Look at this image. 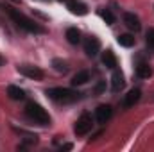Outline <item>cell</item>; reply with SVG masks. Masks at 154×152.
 I'll return each instance as SVG.
<instances>
[{
	"label": "cell",
	"mask_w": 154,
	"mask_h": 152,
	"mask_svg": "<svg viewBox=\"0 0 154 152\" xmlns=\"http://www.w3.org/2000/svg\"><path fill=\"white\" fill-rule=\"evenodd\" d=\"M7 13H9V16L13 18V22H14L20 29H23V31H27V32H31V34H41V32H45L43 27H39L36 22H32L31 18H27L23 13H20V11H16V9H7Z\"/></svg>",
	"instance_id": "cell-1"
},
{
	"label": "cell",
	"mask_w": 154,
	"mask_h": 152,
	"mask_svg": "<svg viewBox=\"0 0 154 152\" xmlns=\"http://www.w3.org/2000/svg\"><path fill=\"white\" fill-rule=\"evenodd\" d=\"M47 95L54 100V102H61V104H72L81 99V93L68 90V88H50L47 90Z\"/></svg>",
	"instance_id": "cell-2"
},
{
	"label": "cell",
	"mask_w": 154,
	"mask_h": 152,
	"mask_svg": "<svg viewBox=\"0 0 154 152\" xmlns=\"http://www.w3.org/2000/svg\"><path fill=\"white\" fill-rule=\"evenodd\" d=\"M25 114H27L32 122L39 123V125H48V123H50L48 113H47L39 104H36V102H29V104L25 106Z\"/></svg>",
	"instance_id": "cell-3"
},
{
	"label": "cell",
	"mask_w": 154,
	"mask_h": 152,
	"mask_svg": "<svg viewBox=\"0 0 154 152\" xmlns=\"http://www.w3.org/2000/svg\"><path fill=\"white\" fill-rule=\"evenodd\" d=\"M91 127H93V120H91V116L88 113H82L81 114V118L75 122V125H74V131H75L77 136H84V134H88L90 131H91Z\"/></svg>",
	"instance_id": "cell-4"
},
{
	"label": "cell",
	"mask_w": 154,
	"mask_h": 152,
	"mask_svg": "<svg viewBox=\"0 0 154 152\" xmlns=\"http://www.w3.org/2000/svg\"><path fill=\"white\" fill-rule=\"evenodd\" d=\"M111 114H113V109H111V106H108V104H100V106L95 109V118H97L99 123H106V122L111 118Z\"/></svg>",
	"instance_id": "cell-5"
},
{
	"label": "cell",
	"mask_w": 154,
	"mask_h": 152,
	"mask_svg": "<svg viewBox=\"0 0 154 152\" xmlns=\"http://www.w3.org/2000/svg\"><path fill=\"white\" fill-rule=\"evenodd\" d=\"M20 74H23L29 79H34V81H41L43 79V72L39 70L38 66H31V65H23V66H18Z\"/></svg>",
	"instance_id": "cell-6"
},
{
	"label": "cell",
	"mask_w": 154,
	"mask_h": 152,
	"mask_svg": "<svg viewBox=\"0 0 154 152\" xmlns=\"http://www.w3.org/2000/svg\"><path fill=\"white\" fill-rule=\"evenodd\" d=\"M66 5H68V11H70L72 14H77V16H84V14L88 13L86 4H82L81 0H68Z\"/></svg>",
	"instance_id": "cell-7"
},
{
	"label": "cell",
	"mask_w": 154,
	"mask_h": 152,
	"mask_svg": "<svg viewBox=\"0 0 154 152\" xmlns=\"http://www.w3.org/2000/svg\"><path fill=\"white\" fill-rule=\"evenodd\" d=\"M124 23H125L127 29H131V31H134V32H138V31L142 29L140 18H138L136 14H133V13H125V14H124Z\"/></svg>",
	"instance_id": "cell-8"
},
{
	"label": "cell",
	"mask_w": 154,
	"mask_h": 152,
	"mask_svg": "<svg viewBox=\"0 0 154 152\" xmlns=\"http://www.w3.org/2000/svg\"><path fill=\"white\" fill-rule=\"evenodd\" d=\"M140 97H142V91H140L138 88H134V90L127 91V95H125L124 100H122V106H124V108H133V106L140 100Z\"/></svg>",
	"instance_id": "cell-9"
},
{
	"label": "cell",
	"mask_w": 154,
	"mask_h": 152,
	"mask_svg": "<svg viewBox=\"0 0 154 152\" xmlns=\"http://www.w3.org/2000/svg\"><path fill=\"white\" fill-rule=\"evenodd\" d=\"M99 50H100V43H99V39L97 38H88L86 41H84V52H86L90 57L97 56Z\"/></svg>",
	"instance_id": "cell-10"
},
{
	"label": "cell",
	"mask_w": 154,
	"mask_h": 152,
	"mask_svg": "<svg viewBox=\"0 0 154 152\" xmlns=\"http://www.w3.org/2000/svg\"><path fill=\"white\" fill-rule=\"evenodd\" d=\"M124 86H125V81H124V74L122 72H118L115 70L113 72V75H111V90L118 93L120 90H124Z\"/></svg>",
	"instance_id": "cell-11"
},
{
	"label": "cell",
	"mask_w": 154,
	"mask_h": 152,
	"mask_svg": "<svg viewBox=\"0 0 154 152\" xmlns=\"http://www.w3.org/2000/svg\"><path fill=\"white\" fill-rule=\"evenodd\" d=\"M102 63H104V66H106V68L115 70V68H116V57H115V54H113L111 50H106V52L102 54Z\"/></svg>",
	"instance_id": "cell-12"
},
{
	"label": "cell",
	"mask_w": 154,
	"mask_h": 152,
	"mask_svg": "<svg viewBox=\"0 0 154 152\" xmlns=\"http://www.w3.org/2000/svg\"><path fill=\"white\" fill-rule=\"evenodd\" d=\"M7 95L13 99V100H23L25 99V91L22 90V88H18V86H9L7 88Z\"/></svg>",
	"instance_id": "cell-13"
},
{
	"label": "cell",
	"mask_w": 154,
	"mask_h": 152,
	"mask_svg": "<svg viewBox=\"0 0 154 152\" xmlns=\"http://www.w3.org/2000/svg\"><path fill=\"white\" fill-rule=\"evenodd\" d=\"M88 81H90V74L84 72V70L77 72L75 75L72 77V84H74V86H82V84H86Z\"/></svg>",
	"instance_id": "cell-14"
},
{
	"label": "cell",
	"mask_w": 154,
	"mask_h": 152,
	"mask_svg": "<svg viewBox=\"0 0 154 152\" xmlns=\"http://www.w3.org/2000/svg\"><path fill=\"white\" fill-rule=\"evenodd\" d=\"M136 75L140 77V79H149V77L152 75V68L149 65H145V63H140L136 66Z\"/></svg>",
	"instance_id": "cell-15"
},
{
	"label": "cell",
	"mask_w": 154,
	"mask_h": 152,
	"mask_svg": "<svg viewBox=\"0 0 154 152\" xmlns=\"http://www.w3.org/2000/svg\"><path fill=\"white\" fill-rule=\"evenodd\" d=\"M116 41H118V45L129 48V47L134 45V36H133V34H120V36L116 38Z\"/></svg>",
	"instance_id": "cell-16"
},
{
	"label": "cell",
	"mask_w": 154,
	"mask_h": 152,
	"mask_svg": "<svg viewBox=\"0 0 154 152\" xmlns=\"http://www.w3.org/2000/svg\"><path fill=\"white\" fill-rule=\"evenodd\" d=\"M66 39H68V43L77 45L81 41V32L77 29H74V27H70V29H66Z\"/></svg>",
	"instance_id": "cell-17"
},
{
	"label": "cell",
	"mask_w": 154,
	"mask_h": 152,
	"mask_svg": "<svg viewBox=\"0 0 154 152\" xmlns=\"http://www.w3.org/2000/svg\"><path fill=\"white\" fill-rule=\"evenodd\" d=\"M99 16H100L108 25H113V23H115V16H113V13H111L109 9H99Z\"/></svg>",
	"instance_id": "cell-18"
},
{
	"label": "cell",
	"mask_w": 154,
	"mask_h": 152,
	"mask_svg": "<svg viewBox=\"0 0 154 152\" xmlns=\"http://www.w3.org/2000/svg\"><path fill=\"white\" fill-rule=\"evenodd\" d=\"M52 66H54L56 72H59V74H66V72H68V65H66L65 61H61V59H54V61H52Z\"/></svg>",
	"instance_id": "cell-19"
},
{
	"label": "cell",
	"mask_w": 154,
	"mask_h": 152,
	"mask_svg": "<svg viewBox=\"0 0 154 152\" xmlns=\"http://www.w3.org/2000/svg\"><path fill=\"white\" fill-rule=\"evenodd\" d=\"M145 43L149 47V50L154 52V29H149L147 31V36H145Z\"/></svg>",
	"instance_id": "cell-20"
},
{
	"label": "cell",
	"mask_w": 154,
	"mask_h": 152,
	"mask_svg": "<svg viewBox=\"0 0 154 152\" xmlns=\"http://www.w3.org/2000/svg\"><path fill=\"white\" fill-rule=\"evenodd\" d=\"M104 90H106V82H104V81H100V82H99V84L95 86V90H93V91H95L97 95H100V93H102Z\"/></svg>",
	"instance_id": "cell-21"
},
{
	"label": "cell",
	"mask_w": 154,
	"mask_h": 152,
	"mask_svg": "<svg viewBox=\"0 0 154 152\" xmlns=\"http://www.w3.org/2000/svg\"><path fill=\"white\" fill-rule=\"evenodd\" d=\"M61 150H72V143H66V145H61Z\"/></svg>",
	"instance_id": "cell-22"
},
{
	"label": "cell",
	"mask_w": 154,
	"mask_h": 152,
	"mask_svg": "<svg viewBox=\"0 0 154 152\" xmlns=\"http://www.w3.org/2000/svg\"><path fill=\"white\" fill-rule=\"evenodd\" d=\"M4 63H5V59H4V57H2V56H0V66H2V65H4Z\"/></svg>",
	"instance_id": "cell-23"
},
{
	"label": "cell",
	"mask_w": 154,
	"mask_h": 152,
	"mask_svg": "<svg viewBox=\"0 0 154 152\" xmlns=\"http://www.w3.org/2000/svg\"><path fill=\"white\" fill-rule=\"evenodd\" d=\"M59 2H65V0H59Z\"/></svg>",
	"instance_id": "cell-24"
}]
</instances>
